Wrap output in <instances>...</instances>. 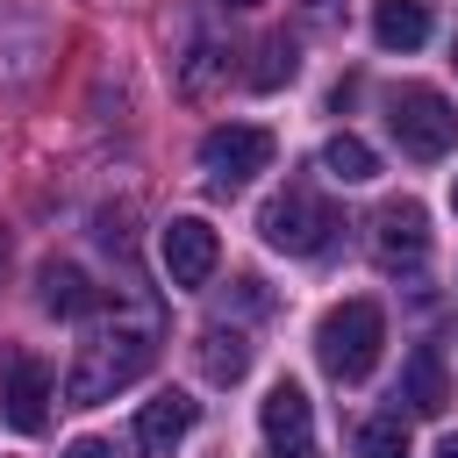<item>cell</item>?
Listing matches in <instances>:
<instances>
[{"label":"cell","mask_w":458,"mask_h":458,"mask_svg":"<svg viewBox=\"0 0 458 458\" xmlns=\"http://www.w3.org/2000/svg\"><path fill=\"white\" fill-rule=\"evenodd\" d=\"M272 129H258V122H215L208 136H200V172H208V186H222V193H236V186H250L258 172H272Z\"/></svg>","instance_id":"cell-5"},{"label":"cell","mask_w":458,"mask_h":458,"mask_svg":"<svg viewBox=\"0 0 458 458\" xmlns=\"http://www.w3.org/2000/svg\"><path fill=\"white\" fill-rule=\"evenodd\" d=\"M64 458H114V451H107V444H100V437H79V444H72V451H64Z\"/></svg>","instance_id":"cell-18"},{"label":"cell","mask_w":458,"mask_h":458,"mask_svg":"<svg viewBox=\"0 0 458 458\" xmlns=\"http://www.w3.org/2000/svg\"><path fill=\"white\" fill-rule=\"evenodd\" d=\"M200 372H208L215 386H236V379L250 372V344H243L236 329H222V322L200 329Z\"/></svg>","instance_id":"cell-14"},{"label":"cell","mask_w":458,"mask_h":458,"mask_svg":"<svg viewBox=\"0 0 458 458\" xmlns=\"http://www.w3.org/2000/svg\"><path fill=\"white\" fill-rule=\"evenodd\" d=\"M0 265H7V243H0Z\"/></svg>","instance_id":"cell-23"},{"label":"cell","mask_w":458,"mask_h":458,"mask_svg":"<svg viewBox=\"0 0 458 458\" xmlns=\"http://www.w3.org/2000/svg\"><path fill=\"white\" fill-rule=\"evenodd\" d=\"M358 458H408V422L401 415H372L358 429Z\"/></svg>","instance_id":"cell-16"},{"label":"cell","mask_w":458,"mask_h":458,"mask_svg":"<svg viewBox=\"0 0 458 458\" xmlns=\"http://www.w3.org/2000/svg\"><path fill=\"white\" fill-rule=\"evenodd\" d=\"M43 308L50 315H93L100 308V286L79 265H43Z\"/></svg>","instance_id":"cell-13"},{"label":"cell","mask_w":458,"mask_h":458,"mask_svg":"<svg viewBox=\"0 0 458 458\" xmlns=\"http://www.w3.org/2000/svg\"><path fill=\"white\" fill-rule=\"evenodd\" d=\"M401 401H408L415 415H444V408H451V372H444V351H437V344H415V351H408Z\"/></svg>","instance_id":"cell-9"},{"label":"cell","mask_w":458,"mask_h":458,"mask_svg":"<svg viewBox=\"0 0 458 458\" xmlns=\"http://www.w3.org/2000/svg\"><path fill=\"white\" fill-rule=\"evenodd\" d=\"M258 57H265V64L250 72V86H279V79H293V43H286V36H272Z\"/></svg>","instance_id":"cell-17"},{"label":"cell","mask_w":458,"mask_h":458,"mask_svg":"<svg viewBox=\"0 0 458 458\" xmlns=\"http://www.w3.org/2000/svg\"><path fill=\"white\" fill-rule=\"evenodd\" d=\"M336 229H344L336 208H329L322 193H308V186H286V193H272V200L258 208V236H265L272 250H286V258H315V250H329Z\"/></svg>","instance_id":"cell-3"},{"label":"cell","mask_w":458,"mask_h":458,"mask_svg":"<svg viewBox=\"0 0 458 458\" xmlns=\"http://www.w3.org/2000/svg\"><path fill=\"white\" fill-rule=\"evenodd\" d=\"M7 422L21 429V437H36L43 429V415H50V365L43 358H14V372H7Z\"/></svg>","instance_id":"cell-7"},{"label":"cell","mask_w":458,"mask_h":458,"mask_svg":"<svg viewBox=\"0 0 458 458\" xmlns=\"http://www.w3.org/2000/svg\"><path fill=\"white\" fill-rule=\"evenodd\" d=\"M429 243V215L415 200H386L379 208V250H422Z\"/></svg>","instance_id":"cell-15"},{"label":"cell","mask_w":458,"mask_h":458,"mask_svg":"<svg viewBox=\"0 0 458 458\" xmlns=\"http://www.w3.org/2000/svg\"><path fill=\"white\" fill-rule=\"evenodd\" d=\"M279 458H315V451H308V444H293V451H279Z\"/></svg>","instance_id":"cell-20"},{"label":"cell","mask_w":458,"mask_h":458,"mask_svg":"<svg viewBox=\"0 0 458 458\" xmlns=\"http://www.w3.org/2000/svg\"><path fill=\"white\" fill-rule=\"evenodd\" d=\"M372 43L379 50H422L429 43V0H372Z\"/></svg>","instance_id":"cell-11"},{"label":"cell","mask_w":458,"mask_h":458,"mask_svg":"<svg viewBox=\"0 0 458 458\" xmlns=\"http://www.w3.org/2000/svg\"><path fill=\"white\" fill-rule=\"evenodd\" d=\"M379 351H386V315H379V301H365V293H358V301H336V308L315 322V358H322V372L344 379V386L372 379Z\"/></svg>","instance_id":"cell-2"},{"label":"cell","mask_w":458,"mask_h":458,"mask_svg":"<svg viewBox=\"0 0 458 458\" xmlns=\"http://www.w3.org/2000/svg\"><path fill=\"white\" fill-rule=\"evenodd\" d=\"M451 215H458V179H451Z\"/></svg>","instance_id":"cell-22"},{"label":"cell","mask_w":458,"mask_h":458,"mask_svg":"<svg viewBox=\"0 0 458 458\" xmlns=\"http://www.w3.org/2000/svg\"><path fill=\"white\" fill-rule=\"evenodd\" d=\"M258 422H265V437H272L279 451H293V444H308V422H315V408H308V394H301L293 379H279V386L258 401Z\"/></svg>","instance_id":"cell-10"},{"label":"cell","mask_w":458,"mask_h":458,"mask_svg":"<svg viewBox=\"0 0 458 458\" xmlns=\"http://www.w3.org/2000/svg\"><path fill=\"white\" fill-rule=\"evenodd\" d=\"M429 458H458V437H444V444H437V451H429Z\"/></svg>","instance_id":"cell-19"},{"label":"cell","mask_w":458,"mask_h":458,"mask_svg":"<svg viewBox=\"0 0 458 458\" xmlns=\"http://www.w3.org/2000/svg\"><path fill=\"white\" fill-rule=\"evenodd\" d=\"M150 365H157L150 329H100V336L79 344V358H72V372H64V401H72V408H100V401H114L122 386H136Z\"/></svg>","instance_id":"cell-1"},{"label":"cell","mask_w":458,"mask_h":458,"mask_svg":"<svg viewBox=\"0 0 458 458\" xmlns=\"http://www.w3.org/2000/svg\"><path fill=\"white\" fill-rule=\"evenodd\" d=\"M157 258H165V279L193 293V286L215 279V265H222V236H215L200 215H172L165 236H157Z\"/></svg>","instance_id":"cell-6"},{"label":"cell","mask_w":458,"mask_h":458,"mask_svg":"<svg viewBox=\"0 0 458 458\" xmlns=\"http://www.w3.org/2000/svg\"><path fill=\"white\" fill-rule=\"evenodd\" d=\"M193 401L186 394H157V401H143V415H136V451L143 458H172V444L193 429Z\"/></svg>","instance_id":"cell-8"},{"label":"cell","mask_w":458,"mask_h":458,"mask_svg":"<svg viewBox=\"0 0 458 458\" xmlns=\"http://www.w3.org/2000/svg\"><path fill=\"white\" fill-rule=\"evenodd\" d=\"M322 172H329L336 186H365V179H379V157H372V143H365V136L336 129V136L322 143Z\"/></svg>","instance_id":"cell-12"},{"label":"cell","mask_w":458,"mask_h":458,"mask_svg":"<svg viewBox=\"0 0 458 458\" xmlns=\"http://www.w3.org/2000/svg\"><path fill=\"white\" fill-rule=\"evenodd\" d=\"M386 129H394L401 157H415V165H437V157L458 143V107H451L437 86H401V93L386 100Z\"/></svg>","instance_id":"cell-4"},{"label":"cell","mask_w":458,"mask_h":458,"mask_svg":"<svg viewBox=\"0 0 458 458\" xmlns=\"http://www.w3.org/2000/svg\"><path fill=\"white\" fill-rule=\"evenodd\" d=\"M222 7H265V0H222Z\"/></svg>","instance_id":"cell-21"}]
</instances>
